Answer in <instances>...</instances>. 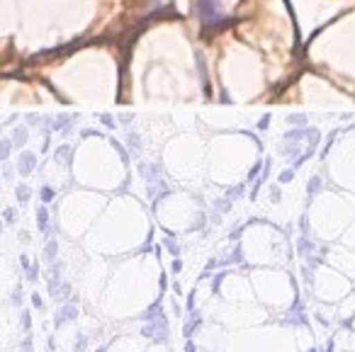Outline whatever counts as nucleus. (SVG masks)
<instances>
[{"mask_svg": "<svg viewBox=\"0 0 355 352\" xmlns=\"http://www.w3.org/2000/svg\"><path fill=\"white\" fill-rule=\"evenodd\" d=\"M202 17L207 22H217L222 17V8L217 0H202Z\"/></svg>", "mask_w": 355, "mask_h": 352, "instance_id": "1", "label": "nucleus"}, {"mask_svg": "<svg viewBox=\"0 0 355 352\" xmlns=\"http://www.w3.org/2000/svg\"><path fill=\"white\" fill-rule=\"evenodd\" d=\"M151 352H158V350H151Z\"/></svg>", "mask_w": 355, "mask_h": 352, "instance_id": "2", "label": "nucleus"}]
</instances>
